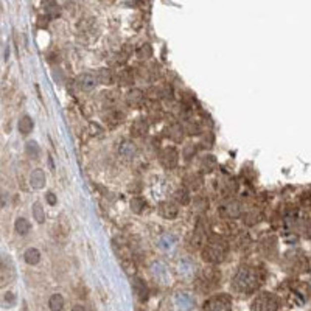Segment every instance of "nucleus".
I'll use <instances>...</instances> for the list:
<instances>
[{
	"label": "nucleus",
	"instance_id": "ddd939ff",
	"mask_svg": "<svg viewBox=\"0 0 311 311\" xmlns=\"http://www.w3.org/2000/svg\"><path fill=\"white\" fill-rule=\"evenodd\" d=\"M159 213L162 218L165 219H174L179 213V207H177L176 203H171V201H163L160 203L159 206Z\"/></svg>",
	"mask_w": 311,
	"mask_h": 311
},
{
	"label": "nucleus",
	"instance_id": "393cba45",
	"mask_svg": "<svg viewBox=\"0 0 311 311\" xmlns=\"http://www.w3.org/2000/svg\"><path fill=\"white\" fill-rule=\"evenodd\" d=\"M17 128H19V131L22 132V134L27 136L28 132H31V129H33V120L28 115H24V117L19 120Z\"/></svg>",
	"mask_w": 311,
	"mask_h": 311
},
{
	"label": "nucleus",
	"instance_id": "412c9836",
	"mask_svg": "<svg viewBox=\"0 0 311 311\" xmlns=\"http://www.w3.org/2000/svg\"><path fill=\"white\" fill-rule=\"evenodd\" d=\"M243 219H244V224L246 226H255L261 219V213L259 212V210L252 208V210H249V212L244 213Z\"/></svg>",
	"mask_w": 311,
	"mask_h": 311
},
{
	"label": "nucleus",
	"instance_id": "aec40b11",
	"mask_svg": "<svg viewBox=\"0 0 311 311\" xmlns=\"http://www.w3.org/2000/svg\"><path fill=\"white\" fill-rule=\"evenodd\" d=\"M24 259H25L27 264L35 266V264H38V263L41 261V252H39L38 249H35V248H30V249L25 251Z\"/></svg>",
	"mask_w": 311,
	"mask_h": 311
},
{
	"label": "nucleus",
	"instance_id": "a878e982",
	"mask_svg": "<svg viewBox=\"0 0 311 311\" xmlns=\"http://www.w3.org/2000/svg\"><path fill=\"white\" fill-rule=\"evenodd\" d=\"M14 227H16V232L19 233V235H25V233L30 232V221L27 218H17L16 223H14Z\"/></svg>",
	"mask_w": 311,
	"mask_h": 311
},
{
	"label": "nucleus",
	"instance_id": "7ed1b4c3",
	"mask_svg": "<svg viewBox=\"0 0 311 311\" xmlns=\"http://www.w3.org/2000/svg\"><path fill=\"white\" fill-rule=\"evenodd\" d=\"M280 302L272 293H260L255 296L251 305V311H279Z\"/></svg>",
	"mask_w": 311,
	"mask_h": 311
},
{
	"label": "nucleus",
	"instance_id": "4c0bfd02",
	"mask_svg": "<svg viewBox=\"0 0 311 311\" xmlns=\"http://www.w3.org/2000/svg\"><path fill=\"white\" fill-rule=\"evenodd\" d=\"M72 311H86V310H84L83 305H75V307L72 308Z\"/></svg>",
	"mask_w": 311,
	"mask_h": 311
},
{
	"label": "nucleus",
	"instance_id": "20e7f679",
	"mask_svg": "<svg viewBox=\"0 0 311 311\" xmlns=\"http://www.w3.org/2000/svg\"><path fill=\"white\" fill-rule=\"evenodd\" d=\"M219 271L215 268H206L198 277V288L201 291H213L215 288L219 285Z\"/></svg>",
	"mask_w": 311,
	"mask_h": 311
},
{
	"label": "nucleus",
	"instance_id": "6e6552de",
	"mask_svg": "<svg viewBox=\"0 0 311 311\" xmlns=\"http://www.w3.org/2000/svg\"><path fill=\"white\" fill-rule=\"evenodd\" d=\"M159 160L166 170H173L177 166V162H179V153H177L174 147H165L159 153Z\"/></svg>",
	"mask_w": 311,
	"mask_h": 311
},
{
	"label": "nucleus",
	"instance_id": "72a5a7b5",
	"mask_svg": "<svg viewBox=\"0 0 311 311\" xmlns=\"http://www.w3.org/2000/svg\"><path fill=\"white\" fill-rule=\"evenodd\" d=\"M46 11L49 13V16L50 17H56V16H59V6L54 3V2H46Z\"/></svg>",
	"mask_w": 311,
	"mask_h": 311
},
{
	"label": "nucleus",
	"instance_id": "f8f14e48",
	"mask_svg": "<svg viewBox=\"0 0 311 311\" xmlns=\"http://www.w3.org/2000/svg\"><path fill=\"white\" fill-rule=\"evenodd\" d=\"M148 129H150L148 120L145 117H139V118H136L134 121H132V125H131V134L134 136V137H145Z\"/></svg>",
	"mask_w": 311,
	"mask_h": 311
},
{
	"label": "nucleus",
	"instance_id": "39448f33",
	"mask_svg": "<svg viewBox=\"0 0 311 311\" xmlns=\"http://www.w3.org/2000/svg\"><path fill=\"white\" fill-rule=\"evenodd\" d=\"M218 212H219V215L223 218L235 219V218H240L243 215V206H241L240 201H237V199L227 198V199H224V201L219 204Z\"/></svg>",
	"mask_w": 311,
	"mask_h": 311
},
{
	"label": "nucleus",
	"instance_id": "e433bc0d",
	"mask_svg": "<svg viewBox=\"0 0 311 311\" xmlns=\"http://www.w3.org/2000/svg\"><path fill=\"white\" fill-rule=\"evenodd\" d=\"M5 302H8V304H13V302H14V296L11 294V293H6V296H5Z\"/></svg>",
	"mask_w": 311,
	"mask_h": 311
},
{
	"label": "nucleus",
	"instance_id": "f03ea898",
	"mask_svg": "<svg viewBox=\"0 0 311 311\" xmlns=\"http://www.w3.org/2000/svg\"><path fill=\"white\" fill-rule=\"evenodd\" d=\"M227 252H229V241L224 237L216 235V233L208 237V240L204 244V248L201 249L203 260L208 264L221 263L226 259Z\"/></svg>",
	"mask_w": 311,
	"mask_h": 311
},
{
	"label": "nucleus",
	"instance_id": "dca6fc26",
	"mask_svg": "<svg viewBox=\"0 0 311 311\" xmlns=\"http://www.w3.org/2000/svg\"><path fill=\"white\" fill-rule=\"evenodd\" d=\"M216 166H218V162L215 159V156H212V154H207V156H204V157L201 159V170H203V173H212Z\"/></svg>",
	"mask_w": 311,
	"mask_h": 311
},
{
	"label": "nucleus",
	"instance_id": "f257e3e1",
	"mask_svg": "<svg viewBox=\"0 0 311 311\" xmlns=\"http://www.w3.org/2000/svg\"><path fill=\"white\" fill-rule=\"evenodd\" d=\"M263 280L264 275L259 268H255V266H241L232 279V290L238 294L249 296L260 290Z\"/></svg>",
	"mask_w": 311,
	"mask_h": 311
},
{
	"label": "nucleus",
	"instance_id": "473e14b6",
	"mask_svg": "<svg viewBox=\"0 0 311 311\" xmlns=\"http://www.w3.org/2000/svg\"><path fill=\"white\" fill-rule=\"evenodd\" d=\"M33 216L36 218L38 223H44V219H46V213H44V207L36 203L35 206H33Z\"/></svg>",
	"mask_w": 311,
	"mask_h": 311
},
{
	"label": "nucleus",
	"instance_id": "f3484780",
	"mask_svg": "<svg viewBox=\"0 0 311 311\" xmlns=\"http://www.w3.org/2000/svg\"><path fill=\"white\" fill-rule=\"evenodd\" d=\"M30 184L35 188H42L44 185H46V174H44V171L39 170V168L33 171L30 174Z\"/></svg>",
	"mask_w": 311,
	"mask_h": 311
},
{
	"label": "nucleus",
	"instance_id": "9b49d317",
	"mask_svg": "<svg viewBox=\"0 0 311 311\" xmlns=\"http://www.w3.org/2000/svg\"><path fill=\"white\" fill-rule=\"evenodd\" d=\"M76 84H78V87L81 89V91L91 92V91H94V89L97 87V84H98L97 75H92V73H81V75H78Z\"/></svg>",
	"mask_w": 311,
	"mask_h": 311
},
{
	"label": "nucleus",
	"instance_id": "9d476101",
	"mask_svg": "<svg viewBox=\"0 0 311 311\" xmlns=\"http://www.w3.org/2000/svg\"><path fill=\"white\" fill-rule=\"evenodd\" d=\"M184 134H185V128L179 123V121H173V123H170L165 128V136L171 142H176V143L182 142Z\"/></svg>",
	"mask_w": 311,
	"mask_h": 311
},
{
	"label": "nucleus",
	"instance_id": "0eeeda50",
	"mask_svg": "<svg viewBox=\"0 0 311 311\" xmlns=\"http://www.w3.org/2000/svg\"><path fill=\"white\" fill-rule=\"evenodd\" d=\"M207 230H208V223L207 219L201 218L198 221V224L193 230V235H192V240H190V248L195 251V249H203L206 241L208 240L207 237Z\"/></svg>",
	"mask_w": 311,
	"mask_h": 311
},
{
	"label": "nucleus",
	"instance_id": "c756f323",
	"mask_svg": "<svg viewBox=\"0 0 311 311\" xmlns=\"http://www.w3.org/2000/svg\"><path fill=\"white\" fill-rule=\"evenodd\" d=\"M102 98H103V102L107 107H112L117 103L118 95H117V92H103Z\"/></svg>",
	"mask_w": 311,
	"mask_h": 311
},
{
	"label": "nucleus",
	"instance_id": "a211bd4d",
	"mask_svg": "<svg viewBox=\"0 0 311 311\" xmlns=\"http://www.w3.org/2000/svg\"><path fill=\"white\" fill-rule=\"evenodd\" d=\"M125 118V114L123 112H120L118 109H112V110H109L107 115H106V121H107V125L110 126H115L118 123H121Z\"/></svg>",
	"mask_w": 311,
	"mask_h": 311
},
{
	"label": "nucleus",
	"instance_id": "f704fd0d",
	"mask_svg": "<svg viewBox=\"0 0 311 311\" xmlns=\"http://www.w3.org/2000/svg\"><path fill=\"white\" fill-rule=\"evenodd\" d=\"M195 153H196V147L195 145H187L185 148H184V153H182V156H184V159L185 160H190L193 156H195Z\"/></svg>",
	"mask_w": 311,
	"mask_h": 311
},
{
	"label": "nucleus",
	"instance_id": "5701e85b",
	"mask_svg": "<svg viewBox=\"0 0 311 311\" xmlns=\"http://www.w3.org/2000/svg\"><path fill=\"white\" fill-rule=\"evenodd\" d=\"M97 80L102 84H112L114 83V75L109 69H100L97 72Z\"/></svg>",
	"mask_w": 311,
	"mask_h": 311
},
{
	"label": "nucleus",
	"instance_id": "4be33fe9",
	"mask_svg": "<svg viewBox=\"0 0 311 311\" xmlns=\"http://www.w3.org/2000/svg\"><path fill=\"white\" fill-rule=\"evenodd\" d=\"M132 286H134V291H136V294L139 296L140 301H145L147 296H148L147 285L143 283L140 279H134V280H132Z\"/></svg>",
	"mask_w": 311,
	"mask_h": 311
},
{
	"label": "nucleus",
	"instance_id": "7c9ffc66",
	"mask_svg": "<svg viewBox=\"0 0 311 311\" xmlns=\"http://www.w3.org/2000/svg\"><path fill=\"white\" fill-rule=\"evenodd\" d=\"M137 56L140 59H148V58L153 56V49H151L150 44H143V46L137 50Z\"/></svg>",
	"mask_w": 311,
	"mask_h": 311
},
{
	"label": "nucleus",
	"instance_id": "4468645a",
	"mask_svg": "<svg viewBox=\"0 0 311 311\" xmlns=\"http://www.w3.org/2000/svg\"><path fill=\"white\" fill-rule=\"evenodd\" d=\"M143 98H145V95H143L142 91H139V89H131L126 95V102L132 107H139L143 103Z\"/></svg>",
	"mask_w": 311,
	"mask_h": 311
},
{
	"label": "nucleus",
	"instance_id": "bb28decb",
	"mask_svg": "<svg viewBox=\"0 0 311 311\" xmlns=\"http://www.w3.org/2000/svg\"><path fill=\"white\" fill-rule=\"evenodd\" d=\"M208 208V199L204 198V196H196L193 199V210L195 212H206V210Z\"/></svg>",
	"mask_w": 311,
	"mask_h": 311
},
{
	"label": "nucleus",
	"instance_id": "c85d7f7f",
	"mask_svg": "<svg viewBox=\"0 0 311 311\" xmlns=\"http://www.w3.org/2000/svg\"><path fill=\"white\" fill-rule=\"evenodd\" d=\"M117 80L121 83V84H129L134 80V75H132L131 70H126V69H121L117 75Z\"/></svg>",
	"mask_w": 311,
	"mask_h": 311
},
{
	"label": "nucleus",
	"instance_id": "1a4fd4ad",
	"mask_svg": "<svg viewBox=\"0 0 311 311\" xmlns=\"http://www.w3.org/2000/svg\"><path fill=\"white\" fill-rule=\"evenodd\" d=\"M204 177H203V173H198V171H193V173H188L185 177H184V187L187 188L188 192H198L199 188L203 187L204 184Z\"/></svg>",
	"mask_w": 311,
	"mask_h": 311
},
{
	"label": "nucleus",
	"instance_id": "423d86ee",
	"mask_svg": "<svg viewBox=\"0 0 311 311\" xmlns=\"http://www.w3.org/2000/svg\"><path fill=\"white\" fill-rule=\"evenodd\" d=\"M203 311H232V299L227 294H218L206 301Z\"/></svg>",
	"mask_w": 311,
	"mask_h": 311
},
{
	"label": "nucleus",
	"instance_id": "2eb2a0df",
	"mask_svg": "<svg viewBox=\"0 0 311 311\" xmlns=\"http://www.w3.org/2000/svg\"><path fill=\"white\" fill-rule=\"evenodd\" d=\"M136 151H137L136 147L132 145L131 142H123V143L120 145V148H118V154H120L125 160H132V159H134Z\"/></svg>",
	"mask_w": 311,
	"mask_h": 311
},
{
	"label": "nucleus",
	"instance_id": "c9c22d12",
	"mask_svg": "<svg viewBox=\"0 0 311 311\" xmlns=\"http://www.w3.org/2000/svg\"><path fill=\"white\" fill-rule=\"evenodd\" d=\"M47 203L50 204V206H56V196H54V193H47Z\"/></svg>",
	"mask_w": 311,
	"mask_h": 311
},
{
	"label": "nucleus",
	"instance_id": "cd10ccee",
	"mask_svg": "<svg viewBox=\"0 0 311 311\" xmlns=\"http://www.w3.org/2000/svg\"><path fill=\"white\" fill-rule=\"evenodd\" d=\"M145 199L143 198H140V196H134L131 199V203H129V206H131V210L134 213H142L143 212V208H145Z\"/></svg>",
	"mask_w": 311,
	"mask_h": 311
},
{
	"label": "nucleus",
	"instance_id": "b1692460",
	"mask_svg": "<svg viewBox=\"0 0 311 311\" xmlns=\"http://www.w3.org/2000/svg\"><path fill=\"white\" fill-rule=\"evenodd\" d=\"M65 302H64V297L61 294H53L50 299H49V307L52 311H61L64 308Z\"/></svg>",
	"mask_w": 311,
	"mask_h": 311
},
{
	"label": "nucleus",
	"instance_id": "6ab92c4d",
	"mask_svg": "<svg viewBox=\"0 0 311 311\" xmlns=\"http://www.w3.org/2000/svg\"><path fill=\"white\" fill-rule=\"evenodd\" d=\"M174 199H176V204L187 206L188 203H190V192H188L185 187L177 188L176 193H174Z\"/></svg>",
	"mask_w": 311,
	"mask_h": 311
},
{
	"label": "nucleus",
	"instance_id": "2f4dec72",
	"mask_svg": "<svg viewBox=\"0 0 311 311\" xmlns=\"http://www.w3.org/2000/svg\"><path fill=\"white\" fill-rule=\"evenodd\" d=\"M25 151H27V154L28 156H31V157H38L39 156V153H41V148H39V145L36 142H28L27 145H25Z\"/></svg>",
	"mask_w": 311,
	"mask_h": 311
}]
</instances>
